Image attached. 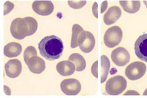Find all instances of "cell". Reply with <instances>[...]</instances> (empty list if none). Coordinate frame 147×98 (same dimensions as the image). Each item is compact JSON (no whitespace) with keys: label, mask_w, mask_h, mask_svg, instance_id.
Masks as SVG:
<instances>
[{"label":"cell","mask_w":147,"mask_h":98,"mask_svg":"<svg viewBox=\"0 0 147 98\" xmlns=\"http://www.w3.org/2000/svg\"><path fill=\"white\" fill-rule=\"evenodd\" d=\"M14 4L10 1H6L4 5V14L6 15L7 13H10L14 8Z\"/></svg>","instance_id":"cell-22"},{"label":"cell","mask_w":147,"mask_h":98,"mask_svg":"<svg viewBox=\"0 0 147 98\" xmlns=\"http://www.w3.org/2000/svg\"><path fill=\"white\" fill-rule=\"evenodd\" d=\"M98 4L96 2H95L94 3L93 6H92V13H93L94 17L98 18Z\"/></svg>","instance_id":"cell-24"},{"label":"cell","mask_w":147,"mask_h":98,"mask_svg":"<svg viewBox=\"0 0 147 98\" xmlns=\"http://www.w3.org/2000/svg\"><path fill=\"white\" fill-rule=\"evenodd\" d=\"M26 64L28 65L30 71L35 74H40L45 69V61L37 56L30 58Z\"/></svg>","instance_id":"cell-12"},{"label":"cell","mask_w":147,"mask_h":98,"mask_svg":"<svg viewBox=\"0 0 147 98\" xmlns=\"http://www.w3.org/2000/svg\"><path fill=\"white\" fill-rule=\"evenodd\" d=\"M75 65L69 60L60 62L57 65V70L61 76H68L74 73L75 71Z\"/></svg>","instance_id":"cell-14"},{"label":"cell","mask_w":147,"mask_h":98,"mask_svg":"<svg viewBox=\"0 0 147 98\" xmlns=\"http://www.w3.org/2000/svg\"><path fill=\"white\" fill-rule=\"evenodd\" d=\"M123 37L121 27L115 26L108 29L104 34V42L109 48H113L121 43Z\"/></svg>","instance_id":"cell-4"},{"label":"cell","mask_w":147,"mask_h":98,"mask_svg":"<svg viewBox=\"0 0 147 98\" xmlns=\"http://www.w3.org/2000/svg\"><path fill=\"white\" fill-rule=\"evenodd\" d=\"M34 56H37V51L36 48L32 46H29L27 47L24 53V59L26 64L28 63L30 58Z\"/></svg>","instance_id":"cell-20"},{"label":"cell","mask_w":147,"mask_h":98,"mask_svg":"<svg viewBox=\"0 0 147 98\" xmlns=\"http://www.w3.org/2000/svg\"><path fill=\"white\" fill-rule=\"evenodd\" d=\"M135 52L139 59L147 62V34L137 39L135 43Z\"/></svg>","instance_id":"cell-9"},{"label":"cell","mask_w":147,"mask_h":98,"mask_svg":"<svg viewBox=\"0 0 147 98\" xmlns=\"http://www.w3.org/2000/svg\"><path fill=\"white\" fill-rule=\"evenodd\" d=\"M95 46L94 35L89 31H84L79 39V47L82 52L90 53Z\"/></svg>","instance_id":"cell-7"},{"label":"cell","mask_w":147,"mask_h":98,"mask_svg":"<svg viewBox=\"0 0 147 98\" xmlns=\"http://www.w3.org/2000/svg\"><path fill=\"white\" fill-rule=\"evenodd\" d=\"M124 95H140V94L135 91H129L126 92L124 94Z\"/></svg>","instance_id":"cell-26"},{"label":"cell","mask_w":147,"mask_h":98,"mask_svg":"<svg viewBox=\"0 0 147 98\" xmlns=\"http://www.w3.org/2000/svg\"><path fill=\"white\" fill-rule=\"evenodd\" d=\"M120 5L125 12L130 14L138 12L140 8V1H121Z\"/></svg>","instance_id":"cell-16"},{"label":"cell","mask_w":147,"mask_h":98,"mask_svg":"<svg viewBox=\"0 0 147 98\" xmlns=\"http://www.w3.org/2000/svg\"><path fill=\"white\" fill-rule=\"evenodd\" d=\"M69 6L73 9H81L86 4V1H69L68 2Z\"/></svg>","instance_id":"cell-21"},{"label":"cell","mask_w":147,"mask_h":98,"mask_svg":"<svg viewBox=\"0 0 147 98\" xmlns=\"http://www.w3.org/2000/svg\"><path fill=\"white\" fill-rule=\"evenodd\" d=\"M32 9L40 16H49L53 13L54 5L50 1H36L32 3Z\"/></svg>","instance_id":"cell-10"},{"label":"cell","mask_w":147,"mask_h":98,"mask_svg":"<svg viewBox=\"0 0 147 98\" xmlns=\"http://www.w3.org/2000/svg\"><path fill=\"white\" fill-rule=\"evenodd\" d=\"M107 5H108L107 1H104V2H102V5H101V7H100V13H103L105 12V11L107 9Z\"/></svg>","instance_id":"cell-25"},{"label":"cell","mask_w":147,"mask_h":98,"mask_svg":"<svg viewBox=\"0 0 147 98\" xmlns=\"http://www.w3.org/2000/svg\"><path fill=\"white\" fill-rule=\"evenodd\" d=\"M22 52V46L17 42H11L5 45L4 48V54L9 58L19 56Z\"/></svg>","instance_id":"cell-15"},{"label":"cell","mask_w":147,"mask_h":98,"mask_svg":"<svg viewBox=\"0 0 147 98\" xmlns=\"http://www.w3.org/2000/svg\"><path fill=\"white\" fill-rule=\"evenodd\" d=\"M60 87L61 91L66 95L75 96L80 92L82 85L76 79L69 78L61 81Z\"/></svg>","instance_id":"cell-6"},{"label":"cell","mask_w":147,"mask_h":98,"mask_svg":"<svg viewBox=\"0 0 147 98\" xmlns=\"http://www.w3.org/2000/svg\"><path fill=\"white\" fill-rule=\"evenodd\" d=\"M100 65H101V76L100 83H103L106 81L110 69V61L106 55H102L100 57Z\"/></svg>","instance_id":"cell-19"},{"label":"cell","mask_w":147,"mask_h":98,"mask_svg":"<svg viewBox=\"0 0 147 98\" xmlns=\"http://www.w3.org/2000/svg\"><path fill=\"white\" fill-rule=\"evenodd\" d=\"M146 71V66L141 62L131 63L125 69V75L129 80L135 81L144 76Z\"/></svg>","instance_id":"cell-5"},{"label":"cell","mask_w":147,"mask_h":98,"mask_svg":"<svg viewBox=\"0 0 147 98\" xmlns=\"http://www.w3.org/2000/svg\"><path fill=\"white\" fill-rule=\"evenodd\" d=\"M127 85V81L122 76H115L107 81L106 84V91L109 95H119L126 89Z\"/></svg>","instance_id":"cell-3"},{"label":"cell","mask_w":147,"mask_h":98,"mask_svg":"<svg viewBox=\"0 0 147 98\" xmlns=\"http://www.w3.org/2000/svg\"><path fill=\"white\" fill-rule=\"evenodd\" d=\"M144 4L145 5V6H146V8H147V1H144Z\"/></svg>","instance_id":"cell-29"},{"label":"cell","mask_w":147,"mask_h":98,"mask_svg":"<svg viewBox=\"0 0 147 98\" xmlns=\"http://www.w3.org/2000/svg\"><path fill=\"white\" fill-rule=\"evenodd\" d=\"M144 96H147V89H146V90L144 91Z\"/></svg>","instance_id":"cell-28"},{"label":"cell","mask_w":147,"mask_h":98,"mask_svg":"<svg viewBox=\"0 0 147 98\" xmlns=\"http://www.w3.org/2000/svg\"><path fill=\"white\" fill-rule=\"evenodd\" d=\"M4 91H5V93L6 95H11L10 89L8 87H7L6 86H5V89H4Z\"/></svg>","instance_id":"cell-27"},{"label":"cell","mask_w":147,"mask_h":98,"mask_svg":"<svg viewBox=\"0 0 147 98\" xmlns=\"http://www.w3.org/2000/svg\"><path fill=\"white\" fill-rule=\"evenodd\" d=\"M41 55L48 60H55L62 55L64 49L63 42L56 36L43 38L38 45Z\"/></svg>","instance_id":"cell-1"},{"label":"cell","mask_w":147,"mask_h":98,"mask_svg":"<svg viewBox=\"0 0 147 98\" xmlns=\"http://www.w3.org/2000/svg\"><path fill=\"white\" fill-rule=\"evenodd\" d=\"M84 32L82 27L79 24H75L72 27V36L71 41V47L75 49L79 46V39L81 35Z\"/></svg>","instance_id":"cell-18"},{"label":"cell","mask_w":147,"mask_h":98,"mask_svg":"<svg viewBox=\"0 0 147 98\" xmlns=\"http://www.w3.org/2000/svg\"><path fill=\"white\" fill-rule=\"evenodd\" d=\"M98 62L96 61L92 65L91 73L95 78H98Z\"/></svg>","instance_id":"cell-23"},{"label":"cell","mask_w":147,"mask_h":98,"mask_svg":"<svg viewBox=\"0 0 147 98\" xmlns=\"http://www.w3.org/2000/svg\"><path fill=\"white\" fill-rule=\"evenodd\" d=\"M6 75L11 78H17L22 72L21 62L18 59H11L5 65Z\"/></svg>","instance_id":"cell-11"},{"label":"cell","mask_w":147,"mask_h":98,"mask_svg":"<svg viewBox=\"0 0 147 98\" xmlns=\"http://www.w3.org/2000/svg\"><path fill=\"white\" fill-rule=\"evenodd\" d=\"M69 60L73 62L76 66V70L77 72H82L86 68V61L84 57L79 53H74L69 57Z\"/></svg>","instance_id":"cell-17"},{"label":"cell","mask_w":147,"mask_h":98,"mask_svg":"<svg viewBox=\"0 0 147 98\" xmlns=\"http://www.w3.org/2000/svg\"><path fill=\"white\" fill-rule=\"evenodd\" d=\"M111 58L116 65L123 66L129 62L130 55L129 52L125 48L118 47L113 51Z\"/></svg>","instance_id":"cell-8"},{"label":"cell","mask_w":147,"mask_h":98,"mask_svg":"<svg viewBox=\"0 0 147 98\" xmlns=\"http://www.w3.org/2000/svg\"><path fill=\"white\" fill-rule=\"evenodd\" d=\"M122 11L118 6H113L109 7L104 16V22L107 25H111L117 22L121 18Z\"/></svg>","instance_id":"cell-13"},{"label":"cell","mask_w":147,"mask_h":98,"mask_svg":"<svg viewBox=\"0 0 147 98\" xmlns=\"http://www.w3.org/2000/svg\"><path fill=\"white\" fill-rule=\"evenodd\" d=\"M37 26V21L32 17L16 18L11 23V33L15 39L22 40L36 32Z\"/></svg>","instance_id":"cell-2"}]
</instances>
